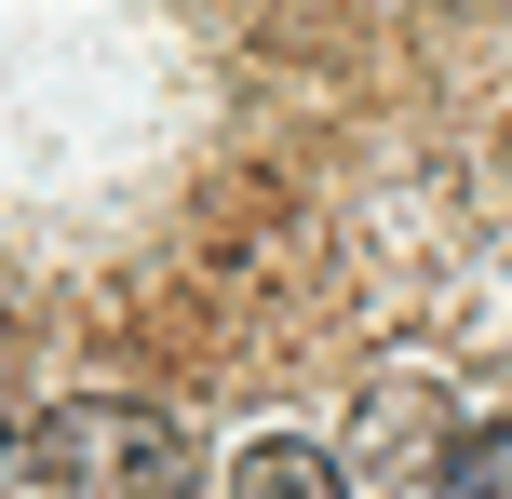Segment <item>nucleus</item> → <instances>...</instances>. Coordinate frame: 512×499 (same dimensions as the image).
Segmentation results:
<instances>
[{"label":"nucleus","mask_w":512,"mask_h":499,"mask_svg":"<svg viewBox=\"0 0 512 499\" xmlns=\"http://www.w3.org/2000/svg\"><path fill=\"white\" fill-rule=\"evenodd\" d=\"M432 499H512V419H486L472 446H445V473H432Z\"/></svg>","instance_id":"3"},{"label":"nucleus","mask_w":512,"mask_h":499,"mask_svg":"<svg viewBox=\"0 0 512 499\" xmlns=\"http://www.w3.org/2000/svg\"><path fill=\"white\" fill-rule=\"evenodd\" d=\"M0 499H54V459H41V419H0Z\"/></svg>","instance_id":"4"},{"label":"nucleus","mask_w":512,"mask_h":499,"mask_svg":"<svg viewBox=\"0 0 512 499\" xmlns=\"http://www.w3.org/2000/svg\"><path fill=\"white\" fill-rule=\"evenodd\" d=\"M54 499H189L203 486V446L176 432V405H135V392H81L41 419Z\"/></svg>","instance_id":"1"},{"label":"nucleus","mask_w":512,"mask_h":499,"mask_svg":"<svg viewBox=\"0 0 512 499\" xmlns=\"http://www.w3.org/2000/svg\"><path fill=\"white\" fill-rule=\"evenodd\" d=\"M230 499H351V473H337L324 446H243Z\"/></svg>","instance_id":"2"}]
</instances>
